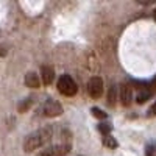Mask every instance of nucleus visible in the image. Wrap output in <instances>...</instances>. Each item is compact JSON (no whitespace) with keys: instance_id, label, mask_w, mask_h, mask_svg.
I'll use <instances>...</instances> for the list:
<instances>
[{"instance_id":"f257e3e1","label":"nucleus","mask_w":156,"mask_h":156,"mask_svg":"<svg viewBox=\"0 0 156 156\" xmlns=\"http://www.w3.org/2000/svg\"><path fill=\"white\" fill-rule=\"evenodd\" d=\"M51 134H53V126H42V128L36 129V131L30 133L23 140V150L30 153V151L41 148L50 140Z\"/></svg>"},{"instance_id":"f03ea898","label":"nucleus","mask_w":156,"mask_h":156,"mask_svg":"<svg viewBox=\"0 0 156 156\" xmlns=\"http://www.w3.org/2000/svg\"><path fill=\"white\" fill-rule=\"evenodd\" d=\"M58 90L62 95L72 97V95L76 94L78 86H76V83L73 81V78L70 75H61L59 80H58Z\"/></svg>"},{"instance_id":"7ed1b4c3","label":"nucleus","mask_w":156,"mask_h":156,"mask_svg":"<svg viewBox=\"0 0 156 156\" xmlns=\"http://www.w3.org/2000/svg\"><path fill=\"white\" fill-rule=\"evenodd\" d=\"M103 89H105V83L100 76H92L87 81V94L92 98H100L103 95Z\"/></svg>"},{"instance_id":"20e7f679","label":"nucleus","mask_w":156,"mask_h":156,"mask_svg":"<svg viewBox=\"0 0 156 156\" xmlns=\"http://www.w3.org/2000/svg\"><path fill=\"white\" fill-rule=\"evenodd\" d=\"M69 151H70L69 144H58V145H51V147L41 150L36 156H66L69 154Z\"/></svg>"},{"instance_id":"39448f33","label":"nucleus","mask_w":156,"mask_h":156,"mask_svg":"<svg viewBox=\"0 0 156 156\" xmlns=\"http://www.w3.org/2000/svg\"><path fill=\"white\" fill-rule=\"evenodd\" d=\"M41 109H42V114L45 117H58L62 114V106L53 98H47Z\"/></svg>"},{"instance_id":"423d86ee","label":"nucleus","mask_w":156,"mask_h":156,"mask_svg":"<svg viewBox=\"0 0 156 156\" xmlns=\"http://www.w3.org/2000/svg\"><path fill=\"white\" fill-rule=\"evenodd\" d=\"M120 100H122V105L123 106H129L131 105V100H133V89L128 83H123L120 87Z\"/></svg>"},{"instance_id":"0eeeda50","label":"nucleus","mask_w":156,"mask_h":156,"mask_svg":"<svg viewBox=\"0 0 156 156\" xmlns=\"http://www.w3.org/2000/svg\"><path fill=\"white\" fill-rule=\"evenodd\" d=\"M153 92H154V87H151V86H142V87H139V92H137V95H136V101L139 103H145L151 95H153Z\"/></svg>"},{"instance_id":"6e6552de","label":"nucleus","mask_w":156,"mask_h":156,"mask_svg":"<svg viewBox=\"0 0 156 156\" xmlns=\"http://www.w3.org/2000/svg\"><path fill=\"white\" fill-rule=\"evenodd\" d=\"M41 78H42V83L44 84H51L55 80V70L53 67H50V66H42L41 69Z\"/></svg>"},{"instance_id":"1a4fd4ad","label":"nucleus","mask_w":156,"mask_h":156,"mask_svg":"<svg viewBox=\"0 0 156 156\" xmlns=\"http://www.w3.org/2000/svg\"><path fill=\"white\" fill-rule=\"evenodd\" d=\"M25 84L31 89H37L41 86V80H39V75L34 72H27L25 73Z\"/></svg>"},{"instance_id":"9d476101","label":"nucleus","mask_w":156,"mask_h":156,"mask_svg":"<svg viewBox=\"0 0 156 156\" xmlns=\"http://www.w3.org/2000/svg\"><path fill=\"white\" fill-rule=\"evenodd\" d=\"M103 145L108 147V148H115L117 147V140H115V137L106 134L105 137H103Z\"/></svg>"},{"instance_id":"9b49d317","label":"nucleus","mask_w":156,"mask_h":156,"mask_svg":"<svg viewBox=\"0 0 156 156\" xmlns=\"http://www.w3.org/2000/svg\"><path fill=\"white\" fill-rule=\"evenodd\" d=\"M108 105H109V106H114V105H115V86H114V84H111V87H109Z\"/></svg>"},{"instance_id":"f8f14e48","label":"nucleus","mask_w":156,"mask_h":156,"mask_svg":"<svg viewBox=\"0 0 156 156\" xmlns=\"http://www.w3.org/2000/svg\"><path fill=\"white\" fill-rule=\"evenodd\" d=\"M145 156H156V140L150 142L145 147Z\"/></svg>"},{"instance_id":"ddd939ff","label":"nucleus","mask_w":156,"mask_h":156,"mask_svg":"<svg viewBox=\"0 0 156 156\" xmlns=\"http://www.w3.org/2000/svg\"><path fill=\"white\" fill-rule=\"evenodd\" d=\"M31 106V98H25L19 103V112H25L28 108Z\"/></svg>"},{"instance_id":"4468645a","label":"nucleus","mask_w":156,"mask_h":156,"mask_svg":"<svg viewBox=\"0 0 156 156\" xmlns=\"http://www.w3.org/2000/svg\"><path fill=\"white\" fill-rule=\"evenodd\" d=\"M92 115L97 117V119H106V114L98 108H92Z\"/></svg>"},{"instance_id":"2eb2a0df","label":"nucleus","mask_w":156,"mask_h":156,"mask_svg":"<svg viewBox=\"0 0 156 156\" xmlns=\"http://www.w3.org/2000/svg\"><path fill=\"white\" fill-rule=\"evenodd\" d=\"M98 128H100V131H101V133H109V131H111V126H109V123H101Z\"/></svg>"},{"instance_id":"dca6fc26","label":"nucleus","mask_w":156,"mask_h":156,"mask_svg":"<svg viewBox=\"0 0 156 156\" xmlns=\"http://www.w3.org/2000/svg\"><path fill=\"white\" fill-rule=\"evenodd\" d=\"M156 115V101L153 103V105L150 106V109H148V117H154Z\"/></svg>"},{"instance_id":"f3484780","label":"nucleus","mask_w":156,"mask_h":156,"mask_svg":"<svg viewBox=\"0 0 156 156\" xmlns=\"http://www.w3.org/2000/svg\"><path fill=\"white\" fill-rule=\"evenodd\" d=\"M5 55H6V50L3 47H0V56H5Z\"/></svg>"},{"instance_id":"a211bd4d","label":"nucleus","mask_w":156,"mask_h":156,"mask_svg":"<svg viewBox=\"0 0 156 156\" xmlns=\"http://www.w3.org/2000/svg\"><path fill=\"white\" fill-rule=\"evenodd\" d=\"M153 17H154V20H156V8H154V11H153Z\"/></svg>"}]
</instances>
